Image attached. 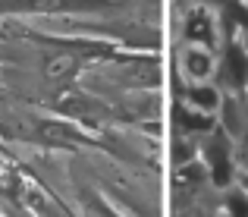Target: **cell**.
I'll return each instance as SVG.
<instances>
[{"mask_svg": "<svg viewBox=\"0 0 248 217\" xmlns=\"http://www.w3.org/2000/svg\"><path fill=\"white\" fill-rule=\"evenodd\" d=\"M176 67H179V76L186 85H198V82H211L214 72H217V57H214L211 48L204 44H182L179 57H176Z\"/></svg>", "mask_w": 248, "mask_h": 217, "instance_id": "cell-1", "label": "cell"}, {"mask_svg": "<svg viewBox=\"0 0 248 217\" xmlns=\"http://www.w3.org/2000/svg\"><path fill=\"white\" fill-rule=\"evenodd\" d=\"M182 38H186V44H204V48H211L214 38H217V22H214L211 10L195 6L186 16V22H182Z\"/></svg>", "mask_w": 248, "mask_h": 217, "instance_id": "cell-2", "label": "cell"}, {"mask_svg": "<svg viewBox=\"0 0 248 217\" xmlns=\"http://www.w3.org/2000/svg\"><path fill=\"white\" fill-rule=\"evenodd\" d=\"M182 101H186V107L198 110V114L214 117L220 110V104H223V95H220V88L214 82H198V85H186Z\"/></svg>", "mask_w": 248, "mask_h": 217, "instance_id": "cell-3", "label": "cell"}, {"mask_svg": "<svg viewBox=\"0 0 248 217\" xmlns=\"http://www.w3.org/2000/svg\"><path fill=\"white\" fill-rule=\"evenodd\" d=\"M182 126H188V129H214V117H207V114H198V110H192V107H186L182 104Z\"/></svg>", "mask_w": 248, "mask_h": 217, "instance_id": "cell-4", "label": "cell"}]
</instances>
